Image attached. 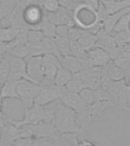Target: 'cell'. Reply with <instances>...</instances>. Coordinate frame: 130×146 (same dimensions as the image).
<instances>
[{"instance_id": "277c9868", "label": "cell", "mask_w": 130, "mask_h": 146, "mask_svg": "<svg viewBox=\"0 0 130 146\" xmlns=\"http://www.w3.org/2000/svg\"><path fill=\"white\" fill-rule=\"evenodd\" d=\"M42 86L27 80L17 82V93L25 108H30L34 104V100L40 92Z\"/></svg>"}, {"instance_id": "ffe728a7", "label": "cell", "mask_w": 130, "mask_h": 146, "mask_svg": "<svg viewBox=\"0 0 130 146\" xmlns=\"http://www.w3.org/2000/svg\"><path fill=\"white\" fill-rule=\"evenodd\" d=\"M98 40L97 35L89 33L87 31L82 30V35L78 40L80 46L85 52H89L90 50L95 47L96 43Z\"/></svg>"}, {"instance_id": "d4e9b609", "label": "cell", "mask_w": 130, "mask_h": 146, "mask_svg": "<svg viewBox=\"0 0 130 146\" xmlns=\"http://www.w3.org/2000/svg\"><path fill=\"white\" fill-rule=\"evenodd\" d=\"M78 133L59 134L56 146H78Z\"/></svg>"}, {"instance_id": "f1b7e54d", "label": "cell", "mask_w": 130, "mask_h": 146, "mask_svg": "<svg viewBox=\"0 0 130 146\" xmlns=\"http://www.w3.org/2000/svg\"><path fill=\"white\" fill-rule=\"evenodd\" d=\"M72 79V74L66 68L59 67L55 77L54 84L59 86H66L68 82Z\"/></svg>"}, {"instance_id": "ee69618b", "label": "cell", "mask_w": 130, "mask_h": 146, "mask_svg": "<svg viewBox=\"0 0 130 146\" xmlns=\"http://www.w3.org/2000/svg\"><path fill=\"white\" fill-rule=\"evenodd\" d=\"M59 5L64 9H68L73 4L72 0H58Z\"/></svg>"}, {"instance_id": "74e56055", "label": "cell", "mask_w": 130, "mask_h": 146, "mask_svg": "<svg viewBox=\"0 0 130 146\" xmlns=\"http://www.w3.org/2000/svg\"><path fill=\"white\" fill-rule=\"evenodd\" d=\"M85 88L91 89V91H96L98 89L101 88L100 87V78L98 77H91L84 82V83Z\"/></svg>"}, {"instance_id": "5b68a950", "label": "cell", "mask_w": 130, "mask_h": 146, "mask_svg": "<svg viewBox=\"0 0 130 146\" xmlns=\"http://www.w3.org/2000/svg\"><path fill=\"white\" fill-rule=\"evenodd\" d=\"M68 93L66 86L52 84L50 86L42 87L39 95L34 100V104L46 106L48 104L61 100L62 98Z\"/></svg>"}, {"instance_id": "7dc6e473", "label": "cell", "mask_w": 130, "mask_h": 146, "mask_svg": "<svg viewBox=\"0 0 130 146\" xmlns=\"http://www.w3.org/2000/svg\"><path fill=\"white\" fill-rule=\"evenodd\" d=\"M78 146H96L94 144H93L91 141L85 140V139H82L79 141Z\"/></svg>"}, {"instance_id": "83f0119b", "label": "cell", "mask_w": 130, "mask_h": 146, "mask_svg": "<svg viewBox=\"0 0 130 146\" xmlns=\"http://www.w3.org/2000/svg\"><path fill=\"white\" fill-rule=\"evenodd\" d=\"M113 36L117 47L119 49L120 51L127 49L128 46L130 43V31H123L118 32Z\"/></svg>"}, {"instance_id": "681fc988", "label": "cell", "mask_w": 130, "mask_h": 146, "mask_svg": "<svg viewBox=\"0 0 130 146\" xmlns=\"http://www.w3.org/2000/svg\"><path fill=\"white\" fill-rule=\"evenodd\" d=\"M6 56H7V55L5 53L4 51L0 49V61H2V59H4V58H5Z\"/></svg>"}, {"instance_id": "44dd1931", "label": "cell", "mask_w": 130, "mask_h": 146, "mask_svg": "<svg viewBox=\"0 0 130 146\" xmlns=\"http://www.w3.org/2000/svg\"><path fill=\"white\" fill-rule=\"evenodd\" d=\"M0 96L2 99L5 98H17L19 97L17 93V82L7 80L2 85L0 90Z\"/></svg>"}, {"instance_id": "7a4b0ae2", "label": "cell", "mask_w": 130, "mask_h": 146, "mask_svg": "<svg viewBox=\"0 0 130 146\" xmlns=\"http://www.w3.org/2000/svg\"><path fill=\"white\" fill-rule=\"evenodd\" d=\"M54 107L47 108L45 106L34 104L30 108H25V114L22 119L14 120L9 118V120L17 128L21 127L23 125L37 124L41 122L52 123V119L54 117Z\"/></svg>"}, {"instance_id": "9c48e42d", "label": "cell", "mask_w": 130, "mask_h": 146, "mask_svg": "<svg viewBox=\"0 0 130 146\" xmlns=\"http://www.w3.org/2000/svg\"><path fill=\"white\" fill-rule=\"evenodd\" d=\"M10 64V72L8 80L18 82L19 80H27V64L25 59L7 56Z\"/></svg>"}, {"instance_id": "11a10c76", "label": "cell", "mask_w": 130, "mask_h": 146, "mask_svg": "<svg viewBox=\"0 0 130 146\" xmlns=\"http://www.w3.org/2000/svg\"><path fill=\"white\" fill-rule=\"evenodd\" d=\"M129 31H130V27H129Z\"/></svg>"}, {"instance_id": "db71d44e", "label": "cell", "mask_w": 130, "mask_h": 146, "mask_svg": "<svg viewBox=\"0 0 130 146\" xmlns=\"http://www.w3.org/2000/svg\"><path fill=\"white\" fill-rule=\"evenodd\" d=\"M9 146H15L14 144H12V145H9Z\"/></svg>"}, {"instance_id": "2e32d148", "label": "cell", "mask_w": 130, "mask_h": 146, "mask_svg": "<svg viewBox=\"0 0 130 146\" xmlns=\"http://www.w3.org/2000/svg\"><path fill=\"white\" fill-rule=\"evenodd\" d=\"M116 108L119 110H123V111H130L127 103V84L125 80L119 82Z\"/></svg>"}, {"instance_id": "7c38bea8", "label": "cell", "mask_w": 130, "mask_h": 146, "mask_svg": "<svg viewBox=\"0 0 130 146\" xmlns=\"http://www.w3.org/2000/svg\"><path fill=\"white\" fill-rule=\"evenodd\" d=\"M15 146H56L57 141L50 138H19L14 141Z\"/></svg>"}, {"instance_id": "ac0fdd59", "label": "cell", "mask_w": 130, "mask_h": 146, "mask_svg": "<svg viewBox=\"0 0 130 146\" xmlns=\"http://www.w3.org/2000/svg\"><path fill=\"white\" fill-rule=\"evenodd\" d=\"M109 15L130 7V0H100Z\"/></svg>"}, {"instance_id": "816d5d0a", "label": "cell", "mask_w": 130, "mask_h": 146, "mask_svg": "<svg viewBox=\"0 0 130 146\" xmlns=\"http://www.w3.org/2000/svg\"><path fill=\"white\" fill-rule=\"evenodd\" d=\"M27 1L28 2H30V3H34V0H27ZM34 3H35V2H34Z\"/></svg>"}, {"instance_id": "52a82bcc", "label": "cell", "mask_w": 130, "mask_h": 146, "mask_svg": "<svg viewBox=\"0 0 130 146\" xmlns=\"http://www.w3.org/2000/svg\"><path fill=\"white\" fill-rule=\"evenodd\" d=\"M46 11L39 5L31 3L23 11V19L30 30H40V25Z\"/></svg>"}, {"instance_id": "f907efd6", "label": "cell", "mask_w": 130, "mask_h": 146, "mask_svg": "<svg viewBox=\"0 0 130 146\" xmlns=\"http://www.w3.org/2000/svg\"><path fill=\"white\" fill-rule=\"evenodd\" d=\"M2 100H3V99H2V97H1V96H0V116H5V114L3 113H2Z\"/></svg>"}, {"instance_id": "cb8c5ba5", "label": "cell", "mask_w": 130, "mask_h": 146, "mask_svg": "<svg viewBox=\"0 0 130 146\" xmlns=\"http://www.w3.org/2000/svg\"><path fill=\"white\" fill-rule=\"evenodd\" d=\"M107 72L113 82H119L125 80V72L117 67L112 60L107 66Z\"/></svg>"}, {"instance_id": "ba28073f", "label": "cell", "mask_w": 130, "mask_h": 146, "mask_svg": "<svg viewBox=\"0 0 130 146\" xmlns=\"http://www.w3.org/2000/svg\"><path fill=\"white\" fill-rule=\"evenodd\" d=\"M25 60L27 64V80L41 85L43 79L42 56L28 57Z\"/></svg>"}, {"instance_id": "4fadbf2b", "label": "cell", "mask_w": 130, "mask_h": 146, "mask_svg": "<svg viewBox=\"0 0 130 146\" xmlns=\"http://www.w3.org/2000/svg\"><path fill=\"white\" fill-rule=\"evenodd\" d=\"M46 15L48 19L56 26L64 25H68L70 27L75 26V23L69 16L66 9H64L61 6L59 7V9L56 11L52 13L46 12Z\"/></svg>"}, {"instance_id": "e0dca14e", "label": "cell", "mask_w": 130, "mask_h": 146, "mask_svg": "<svg viewBox=\"0 0 130 146\" xmlns=\"http://www.w3.org/2000/svg\"><path fill=\"white\" fill-rule=\"evenodd\" d=\"M60 102L63 104L64 105H66L68 108L74 110L75 113H76L78 110H79L81 108L84 107V105L81 100V98L78 94L68 92L63 98H62Z\"/></svg>"}, {"instance_id": "4dcf8cb0", "label": "cell", "mask_w": 130, "mask_h": 146, "mask_svg": "<svg viewBox=\"0 0 130 146\" xmlns=\"http://www.w3.org/2000/svg\"><path fill=\"white\" fill-rule=\"evenodd\" d=\"M15 37V31L13 27H0V44L11 42Z\"/></svg>"}, {"instance_id": "60d3db41", "label": "cell", "mask_w": 130, "mask_h": 146, "mask_svg": "<svg viewBox=\"0 0 130 146\" xmlns=\"http://www.w3.org/2000/svg\"><path fill=\"white\" fill-rule=\"evenodd\" d=\"M14 7L15 6H7V5H5L0 4V25H1V22L2 21L4 20L5 18L12 11Z\"/></svg>"}, {"instance_id": "f5cc1de1", "label": "cell", "mask_w": 130, "mask_h": 146, "mask_svg": "<svg viewBox=\"0 0 130 146\" xmlns=\"http://www.w3.org/2000/svg\"><path fill=\"white\" fill-rule=\"evenodd\" d=\"M2 83H1V82H0V90H1V88H2Z\"/></svg>"}, {"instance_id": "7402d4cb", "label": "cell", "mask_w": 130, "mask_h": 146, "mask_svg": "<svg viewBox=\"0 0 130 146\" xmlns=\"http://www.w3.org/2000/svg\"><path fill=\"white\" fill-rule=\"evenodd\" d=\"M40 43L42 46V49H43V56L46 54H50L53 55L59 59H61V55L59 53L58 47L53 38L45 37Z\"/></svg>"}, {"instance_id": "7bdbcfd3", "label": "cell", "mask_w": 130, "mask_h": 146, "mask_svg": "<svg viewBox=\"0 0 130 146\" xmlns=\"http://www.w3.org/2000/svg\"><path fill=\"white\" fill-rule=\"evenodd\" d=\"M23 0H0V4L5 5L7 6H15V5Z\"/></svg>"}, {"instance_id": "5bb4252c", "label": "cell", "mask_w": 130, "mask_h": 146, "mask_svg": "<svg viewBox=\"0 0 130 146\" xmlns=\"http://www.w3.org/2000/svg\"><path fill=\"white\" fill-rule=\"evenodd\" d=\"M59 62H60L61 67L69 71L72 75L83 69L79 59L72 55L62 56L61 59H59Z\"/></svg>"}, {"instance_id": "8fae6325", "label": "cell", "mask_w": 130, "mask_h": 146, "mask_svg": "<svg viewBox=\"0 0 130 146\" xmlns=\"http://www.w3.org/2000/svg\"><path fill=\"white\" fill-rule=\"evenodd\" d=\"M88 59L91 66L95 67L107 66L111 61L107 52L100 47H94L89 51Z\"/></svg>"}, {"instance_id": "8d00e7d4", "label": "cell", "mask_w": 130, "mask_h": 146, "mask_svg": "<svg viewBox=\"0 0 130 146\" xmlns=\"http://www.w3.org/2000/svg\"><path fill=\"white\" fill-rule=\"evenodd\" d=\"M82 35V30L76 26H72L68 28L67 37L70 41H78Z\"/></svg>"}, {"instance_id": "603a6c76", "label": "cell", "mask_w": 130, "mask_h": 146, "mask_svg": "<svg viewBox=\"0 0 130 146\" xmlns=\"http://www.w3.org/2000/svg\"><path fill=\"white\" fill-rule=\"evenodd\" d=\"M3 51L9 56L16 57V58H20L23 59H26L29 57V52L27 49V43L6 49Z\"/></svg>"}, {"instance_id": "f546056e", "label": "cell", "mask_w": 130, "mask_h": 146, "mask_svg": "<svg viewBox=\"0 0 130 146\" xmlns=\"http://www.w3.org/2000/svg\"><path fill=\"white\" fill-rule=\"evenodd\" d=\"M36 4L39 5L46 13H52L59 9L58 0H34Z\"/></svg>"}, {"instance_id": "d6986e66", "label": "cell", "mask_w": 130, "mask_h": 146, "mask_svg": "<svg viewBox=\"0 0 130 146\" xmlns=\"http://www.w3.org/2000/svg\"><path fill=\"white\" fill-rule=\"evenodd\" d=\"M98 40L96 43L95 47H100L101 49H106V48L116 47V43L113 39V36H111V34H107L105 32L103 28L100 29L97 34Z\"/></svg>"}, {"instance_id": "d590c367", "label": "cell", "mask_w": 130, "mask_h": 146, "mask_svg": "<svg viewBox=\"0 0 130 146\" xmlns=\"http://www.w3.org/2000/svg\"><path fill=\"white\" fill-rule=\"evenodd\" d=\"M66 88L68 92L78 94L80 93V91H82V90L85 88L84 84H82V83L78 82V81L75 79H72L70 82H68L66 85Z\"/></svg>"}, {"instance_id": "30bf717a", "label": "cell", "mask_w": 130, "mask_h": 146, "mask_svg": "<svg viewBox=\"0 0 130 146\" xmlns=\"http://www.w3.org/2000/svg\"><path fill=\"white\" fill-rule=\"evenodd\" d=\"M19 138H21L19 129L11 122H9L8 119V122L3 128L0 136V146L11 145L14 143V141Z\"/></svg>"}, {"instance_id": "f35d334b", "label": "cell", "mask_w": 130, "mask_h": 146, "mask_svg": "<svg viewBox=\"0 0 130 146\" xmlns=\"http://www.w3.org/2000/svg\"><path fill=\"white\" fill-rule=\"evenodd\" d=\"M99 78H100V87H101V88L107 91H108V89L110 88L112 84L114 82H113L111 80V78L109 77V75H107V70L105 71V72H103L101 74V75H100Z\"/></svg>"}, {"instance_id": "ab89813d", "label": "cell", "mask_w": 130, "mask_h": 146, "mask_svg": "<svg viewBox=\"0 0 130 146\" xmlns=\"http://www.w3.org/2000/svg\"><path fill=\"white\" fill-rule=\"evenodd\" d=\"M113 62L117 67L124 71L125 72L130 68V61L123 57L118 56L116 59H114Z\"/></svg>"}, {"instance_id": "c3c4849f", "label": "cell", "mask_w": 130, "mask_h": 146, "mask_svg": "<svg viewBox=\"0 0 130 146\" xmlns=\"http://www.w3.org/2000/svg\"><path fill=\"white\" fill-rule=\"evenodd\" d=\"M127 103L130 110V84H127Z\"/></svg>"}, {"instance_id": "4316f807", "label": "cell", "mask_w": 130, "mask_h": 146, "mask_svg": "<svg viewBox=\"0 0 130 146\" xmlns=\"http://www.w3.org/2000/svg\"><path fill=\"white\" fill-rule=\"evenodd\" d=\"M56 25H53L46 17V15H44L43 20L40 25V31L43 32L45 37L54 38L56 36Z\"/></svg>"}, {"instance_id": "bcb514c9", "label": "cell", "mask_w": 130, "mask_h": 146, "mask_svg": "<svg viewBox=\"0 0 130 146\" xmlns=\"http://www.w3.org/2000/svg\"><path fill=\"white\" fill-rule=\"evenodd\" d=\"M119 56L125 58V59H128V60H129L130 61V49H126V50L120 51Z\"/></svg>"}, {"instance_id": "b9f144b4", "label": "cell", "mask_w": 130, "mask_h": 146, "mask_svg": "<svg viewBox=\"0 0 130 146\" xmlns=\"http://www.w3.org/2000/svg\"><path fill=\"white\" fill-rule=\"evenodd\" d=\"M69 27H70V26L68 25L56 26V36L67 37V34H68V31Z\"/></svg>"}, {"instance_id": "6da1fadb", "label": "cell", "mask_w": 130, "mask_h": 146, "mask_svg": "<svg viewBox=\"0 0 130 146\" xmlns=\"http://www.w3.org/2000/svg\"><path fill=\"white\" fill-rule=\"evenodd\" d=\"M54 110V117L52 124L59 134H80V129L76 123V114L74 110L61 102L56 105Z\"/></svg>"}, {"instance_id": "836d02e7", "label": "cell", "mask_w": 130, "mask_h": 146, "mask_svg": "<svg viewBox=\"0 0 130 146\" xmlns=\"http://www.w3.org/2000/svg\"><path fill=\"white\" fill-rule=\"evenodd\" d=\"M82 104L85 107H89L94 104V91L91 89L84 88L80 91L78 94Z\"/></svg>"}, {"instance_id": "8992f818", "label": "cell", "mask_w": 130, "mask_h": 146, "mask_svg": "<svg viewBox=\"0 0 130 146\" xmlns=\"http://www.w3.org/2000/svg\"><path fill=\"white\" fill-rule=\"evenodd\" d=\"M43 58V79L41 82V86L47 87L54 84L55 77L57 70L60 66L59 59L53 55L46 54L42 56Z\"/></svg>"}, {"instance_id": "f6af8a7d", "label": "cell", "mask_w": 130, "mask_h": 146, "mask_svg": "<svg viewBox=\"0 0 130 146\" xmlns=\"http://www.w3.org/2000/svg\"><path fill=\"white\" fill-rule=\"evenodd\" d=\"M8 119H9V117H7L5 115L3 116H0V136H1V134H2L3 128H4V126L8 122Z\"/></svg>"}, {"instance_id": "d6a6232c", "label": "cell", "mask_w": 130, "mask_h": 146, "mask_svg": "<svg viewBox=\"0 0 130 146\" xmlns=\"http://www.w3.org/2000/svg\"><path fill=\"white\" fill-rule=\"evenodd\" d=\"M10 72V64L8 56L0 61V82L3 84L8 80Z\"/></svg>"}, {"instance_id": "484cf974", "label": "cell", "mask_w": 130, "mask_h": 146, "mask_svg": "<svg viewBox=\"0 0 130 146\" xmlns=\"http://www.w3.org/2000/svg\"><path fill=\"white\" fill-rule=\"evenodd\" d=\"M56 42L59 52L61 55V56H66L72 55L70 50V40H68V37L65 36H56L53 38Z\"/></svg>"}, {"instance_id": "e575fe53", "label": "cell", "mask_w": 130, "mask_h": 146, "mask_svg": "<svg viewBox=\"0 0 130 146\" xmlns=\"http://www.w3.org/2000/svg\"><path fill=\"white\" fill-rule=\"evenodd\" d=\"M44 38L45 36L40 30H29L27 35V43H39Z\"/></svg>"}, {"instance_id": "1f68e13d", "label": "cell", "mask_w": 130, "mask_h": 146, "mask_svg": "<svg viewBox=\"0 0 130 146\" xmlns=\"http://www.w3.org/2000/svg\"><path fill=\"white\" fill-rule=\"evenodd\" d=\"M130 27V11L125 15H123L122 18L119 19L118 22L115 25L113 31L118 33V32L123 31H129Z\"/></svg>"}, {"instance_id": "3957f363", "label": "cell", "mask_w": 130, "mask_h": 146, "mask_svg": "<svg viewBox=\"0 0 130 146\" xmlns=\"http://www.w3.org/2000/svg\"><path fill=\"white\" fill-rule=\"evenodd\" d=\"M18 129L21 138H50L57 141L59 136V133L56 130L52 123L41 122L37 124L23 125Z\"/></svg>"}, {"instance_id": "9a60e30c", "label": "cell", "mask_w": 130, "mask_h": 146, "mask_svg": "<svg viewBox=\"0 0 130 146\" xmlns=\"http://www.w3.org/2000/svg\"><path fill=\"white\" fill-rule=\"evenodd\" d=\"M129 11L130 7H129V8L122 9L120 11H116V13L109 15L108 17L106 18V20L104 21V23H103V30L105 31V32H107V34H111L116 23L118 22L119 19L123 15H125V14H127Z\"/></svg>"}]
</instances>
